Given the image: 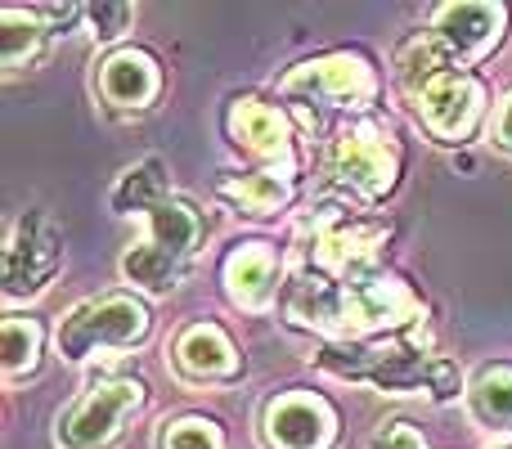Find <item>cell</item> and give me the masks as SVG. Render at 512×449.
Returning <instances> with one entry per match:
<instances>
[{
  "label": "cell",
  "mask_w": 512,
  "mask_h": 449,
  "mask_svg": "<svg viewBox=\"0 0 512 449\" xmlns=\"http://www.w3.org/2000/svg\"><path fill=\"white\" fill-rule=\"evenodd\" d=\"M149 400V387L126 373H99L72 405L54 418V445L59 449H113L135 423Z\"/></svg>",
  "instance_id": "obj_6"
},
{
  "label": "cell",
  "mask_w": 512,
  "mask_h": 449,
  "mask_svg": "<svg viewBox=\"0 0 512 449\" xmlns=\"http://www.w3.org/2000/svg\"><path fill=\"white\" fill-rule=\"evenodd\" d=\"M171 369L189 387H225V382H239L243 351L234 346L225 324L194 319V324L176 328V337H171Z\"/></svg>",
  "instance_id": "obj_12"
},
{
  "label": "cell",
  "mask_w": 512,
  "mask_h": 449,
  "mask_svg": "<svg viewBox=\"0 0 512 449\" xmlns=\"http://www.w3.org/2000/svg\"><path fill=\"white\" fill-rule=\"evenodd\" d=\"M405 149L382 122H342L324 149V185L346 203H382L400 185Z\"/></svg>",
  "instance_id": "obj_4"
},
{
  "label": "cell",
  "mask_w": 512,
  "mask_h": 449,
  "mask_svg": "<svg viewBox=\"0 0 512 449\" xmlns=\"http://www.w3.org/2000/svg\"><path fill=\"white\" fill-rule=\"evenodd\" d=\"M396 81L405 104L414 108L418 126L441 144H463L486 126V86L468 68L450 59L441 41L427 32H414L396 45Z\"/></svg>",
  "instance_id": "obj_1"
},
{
  "label": "cell",
  "mask_w": 512,
  "mask_h": 449,
  "mask_svg": "<svg viewBox=\"0 0 512 449\" xmlns=\"http://www.w3.org/2000/svg\"><path fill=\"white\" fill-rule=\"evenodd\" d=\"M158 449H230V436L207 414H176L158 427Z\"/></svg>",
  "instance_id": "obj_20"
},
{
  "label": "cell",
  "mask_w": 512,
  "mask_h": 449,
  "mask_svg": "<svg viewBox=\"0 0 512 449\" xmlns=\"http://www.w3.org/2000/svg\"><path fill=\"white\" fill-rule=\"evenodd\" d=\"M225 131L248 167H297L292 153V113L261 95H239L225 108Z\"/></svg>",
  "instance_id": "obj_10"
},
{
  "label": "cell",
  "mask_w": 512,
  "mask_h": 449,
  "mask_svg": "<svg viewBox=\"0 0 512 449\" xmlns=\"http://www.w3.org/2000/svg\"><path fill=\"white\" fill-rule=\"evenodd\" d=\"M382 243H387V229L382 225H337V229H315L306 238V261L301 274H315L324 283L337 288H351V283L373 279L378 270Z\"/></svg>",
  "instance_id": "obj_8"
},
{
  "label": "cell",
  "mask_w": 512,
  "mask_h": 449,
  "mask_svg": "<svg viewBox=\"0 0 512 449\" xmlns=\"http://www.w3.org/2000/svg\"><path fill=\"white\" fill-rule=\"evenodd\" d=\"M292 180H297V167H248V171H234V176L221 180V198L234 212L252 216V221H265V216L288 207Z\"/></svg>",
  "instance_id": "obj_15"
},
{
  "label": "cell",
  "mask_w": 512,
  "mask_h": 449,
  "mask_svg": "<svg viewBox=\"0 0 512 449\" xmlns=\"http://www.w3.org/2000/svg\"><path fill=\"white\" fill-rule=\"evenodd\" d=\"M342 436L333 400L310 387H292L265 405L261 414V441L270 449H333Z\"/></svg>",
  "instance_id": "obj_9"
},
{
  "label": "cell",
  "mask_w": 512,
  "mask_h": 449,
  "mask_svg": "<svg viewBox=\"0 0 512 449\" xmlns=\"http://www.w3.org/2000/svg\"><path fill=\"white\" fill-rule=\"evenodd\" d=\"M167 198H171V180H167L162 158H144L117 180L108 203H113V212H122V216H149L153 207L167 203Z\"/></svg>",
  "instance_id": "obj_19"
},
{
  "label": "cell",
  "mask_w": 512,
  "mask_h": 449,
  "mask_svg": "<svg viewBox=\"0 0 512 449\" xmlns=\"http://www.w3.org/2000/svg\"><path fill=\"white\" fill-rule=\"evenodd\" d=\"M490 140H495V149L512 153V90H504V99L490 113Z\"/></svg>",
  "instance_id": "obj_23"
},
{
  "label": "cell",
  "mask_w": 512,
  "mask_h": 449,
  "mask_svg": "<svg viewBox=\"0 0 512 449\" xmlns=\"http://www.w3.org/2000/svg\"><path fill=\"white\" fill-rule=\"evenodd\" d=\"M221 288L239 310H265L283 288V252L274 243H265V238L239 243L225 256Z\"/></svg>",
  "instance_id": "obj_14"
},
{
  "label": "cell",
  "mask_w": 512,
  "mask_h": 449,
  "mask_svg": "<svg viewBox=\"0 0 512 449\" xmlns=\"http://www.w3.org/2000/svg\"><path fill=\"white\" fill-rule=\"evenodd\" d=\"M41 351H45L41 319L9 310V315L0 319V369H5V378L23 382L27 373H36L41 369Z\"/></svg>",
  "instance_id": "obj_18"
},
{
  "label": "cell",
  "mask_w": 512,
  "mask_h": 449,
  "mask_svg": "<svg viewBox=\"0 0 512 449\" xmlns=\"http://www.w3.org/2000/svg\"><path fill=\"white\" fill-rule=\"evenodd\" d=\"M378 90V68L355 50L315 54V59L292 63L279 77V95L288 104H297V113L310 117V122H333V117L360 122L378 104Z\"/></svg>",
  "instance_id": "obj_3"
},
{
  "label": "cell",
  "mask_w": 512,
  "mask_h": 449,
  "mask_svg": "<svg viewBox=\"0 0 512 449\" xmlns=\"http://www.w3.org/2000/svg\"><path fill=\"white\" fill-rule=\"evenodd\" d=\"M81 23H86V32L95 36V45H113L122 32H131V14H135V5H122V0H95V5H81ZM117 50V45H113Z\"/></svg>",
  "instance_id": "obj_21"
},
{
  "label": "cell",
  "mask_w": 512,
  "mask_h": 449,
  "mask_svg": "<svg viewBox=\"0 0 512 449\" xmlns=\"http://www.w3.org/2000/svg\"><path fill=\"white\" fill-rule=\"evenodd\" d=\"M95 99L113 117L144 113L162 99V63L144 45H117L95 63Z\"/></svg>",
  "instance_id": "obj_11"
},
{
  "label": "cell",
  "mask_w": 512,
  "mask_h": 449,
  "mask_svg": "<svg viewBox=\"0 0 512 449\" xmlns=\"http://www.w3.org/2000/svg\"><path fill=\"white\" fill-rule=\"evenodd\" d=\"M468 409L486 432L512 436V364H486L468 382Z\"/></svg>",
  "instance_id": "obj_17"
},
{
  "label": "cell",
  "mask_w": 512,
  "mask_h": 449,
  "mask_svg": "<svg viewBox=\"0 0 512 449\" xmlns=\"http://www.w3.org/2000/svg\"><path fill=\"white\" fill-rule=\"evenodd\" d=\"M508 32V9L495 0H450L432 14V36L450 50V59L459 68L490 59L499 41Z\"/></svg>",
  "instance_id": "obj_13"
},
{
  "label": "cell",
  "mask_w": 512,
  "mask_h": 449,
  "mask_svg": "<svg viewBox=\"0 0 512 449\" xmlns=\"http://www.w3.org/2000/svg\"><path fill=\"white\" fill-rule=\"evenodd\" d=\"M50 9H18L5 5L0 9V72L14 77V72L32 68V63L45 59L50 50Z\"/></svg>",
  "instance_id": "obj_16"
},
{
  "label": "cell",
  "mask_w": 512,
  "mask_h": 449,
  "mask_svg": "<svg viewBox=\"0 0 512 449\" xmlns=\"http://www.w3.org/2000/svg\"><path fill=\"white\" fill-rule=\"evenodd\" d=\"M153 315L144 297L131 292H99V297L81 301L72 315H63L54 346L68 364H90L95 355H122L149 337Z\"/></svg>",
  "instance_id": "obj_5"
},
{
  "label": "cell",
  "mask_w": 512,
  "mask_h": 449,
  "mask_svg": "<svg viewBox=\"0 0 512 449\" xmlns=\"http://www.w3.org/2000/svg\"><path fill=\"white\" fill-rule=\"evenodd\" d=\"M63 247L54 225L41 212H23L5 234V256H0V297L9 310L36 301L54 279H59Z\"/></svg>",
  "instance_id": "obj_7"
},
{
  "label": "cell",
  "mask_w": 512,
  "mask_h": 449,
  "mask_svg": "<svg viewBox=\"0 0 512 449\" xmlns=\"http://www.w3.org/2000/svg\"><path fill=\"white\" fill-rule=\"evenodd\" d=\"M369 449H427V441H423V432L418 427H409V423H382L378 432H373V445Z\"/></svg>",
  "instance_id": "obj_22"
},
{
  "label": "cell",
  "mask_w": 512,
  "mask_h": 449,
  "mask_svg": "<svg viewBox=\"0 0 512 449\" xmlns=\"http://www.w3.org/2000/svg\"><path fill=\"white\" fill-rule=\"evenodd\" d=\"M504 449H512V445H504Z\"/></svg>",
  "instance_id": "obj_24"
},
{
  "label": "cell",
  "mask_w": 512,
  "mask_h": 449,
  "mask_svg": "<svg viewBox=\"0 0 512 449\" xmlns=\"http://www.w3.org/2000/svg\"><path fill=\"white\" fill-rule=\"evenodd\" d=\"M140 221H144V238H135L126 247L117 270L144 297H167V292H176L185 283L189 261L203 252L207 216L189 194H171L167 203H158Z\"/></svg>",
  "instance_id": "obj_2"
}]
</instances>
